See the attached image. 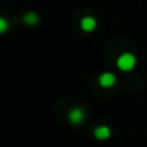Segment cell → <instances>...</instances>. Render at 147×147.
I'll list each match as a JSON object with an SVG mask.
<instances>
[{
  "label": "cell",
  "mask_w": 147,
  "mask_h": 147,
  "mask_svg": "<svg viewBox=\"0 0 147 147\" xmlns=\"http://www.w3.org/2000/svg\"><path fill=\"white\" fill-rule=\"evenodd\" d=\"M117 66L120 70L123 71H129L136 66V57L131 53H123L119 59H117Z\"/></svg>",
  "instance_id": "6da1fadb"
},
{
  "label": "cell",
  "mask_w": 147,
  "mask_h": 147,
  "mask_svg": "<svg viewBox=\"0 0 147 147\" xmlns=\"http://www.w3.org/2000/svg\"><path fill=\"white\" fill-rule=\"evenodd\" d=\"M98 82H100V84L103 86V87H110V86H113L114 83H116V76L113 74V73H103L100 77H98Z\"/></svg>",
  "instance_id": "7a4b0ae2"
},
{
  "label": "cell",
  "mask_w": 147,
  "mask_h": 147,
  "mask_svg": "<svg viewBox=\"0 0 147 147\" xmlns=\"http://www.w3.org/2000/svg\"><path fill=\"white\" fill-rule=\"evenodd\" d=\"M83 119H84V113H83L82 109L76 107V109L70 110V113H69V120H70L73 124H79Z\"/></svg>",
  "instance_id": "3957f363"
},
{
  "label": "cell",
  "mask_w": 147,
  "mask_h": 147,
  "mask_svg": "<svg viewBox=\"0 0 147 147\" xmlns=\"http://www.w3.org/2000/svg\"><path fill=\"white\" fill-rule=\"evenodd\" d=\"M82 29L84 32H92L96 29V20L93 17H84L82 20Z\"/></svg>",
  "instance_id": "277c9868"
},
{
  "label": "cell",
  "mask_w": 147,
  "mask_h": 147,
  "mask_svg": "<svg viewBox=\"0 0 147 147\" xmlns=\"http://www.w3.org/2000/svg\"><path fill=\"white\" fill-rule=\"evenodd\" d=\"M94 136L97 137L98 140H104V139H109L110 137V129L106 127V126H100L94 130Z\"/></svg>",
  "instance_id": "5b68a950"
},
{
  "label": "cell",
  "mask_w": 147,
  "mask_h": 147,
  "mask_svg": "<svg viewBox=\"0 0 147 147\" xmlns=\"http://www.w3.org/2000/svg\"><path fill=\"white\" fill-rule=\"evenodd\" d=\"M24 22L27 23V24H37V22H39V16L36 14V13H26L24 14Z\"/></svg>",
  "instance_id": "8992f818"
},
{
  "label": "cell",
  "mask_w": 147,
  "mask_h": 147,
  "mask_svg": "<svg viewBox=\"0 0 147 147\" xmlns=\"http://www.w3.org/2000/svg\"><path fill=\"white\" fill-rule=\"evenodd\" d=\"M7 27H9L7 22H6L3 17H0V34H1V33H4V32L7 30Z\"/></svg>",
  "instance_id": "52a82bcc"
}]
</instances>
